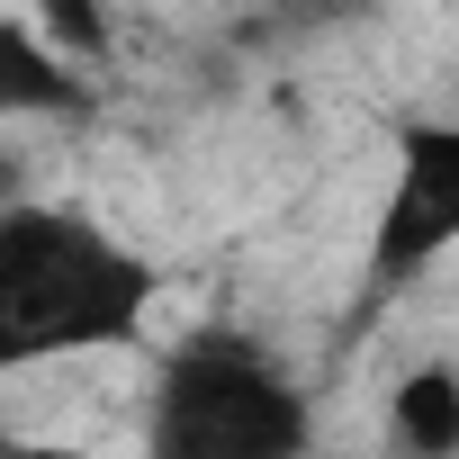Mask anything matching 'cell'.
<instances>
[{
    "mask_svg": "<svg viewBox=\"0 0 459 459\" xmlns=\"http://www.w3.org/2000/svg\"><path fill=\"white\" fill-rule=\"evenodd\" d=\"M153 316V271L64 207H0V378L126 342Z\"/></svg>",
    "mask_w": 459,
    "mask_h": 459,
    "instance_id": "cell-1",
    "label": "cell"
},
{
    "mask_svg": "<svg viewBox=\"0 0 459 459\" xmlns=\"http://www.w3.org/2000/svg\"><path fill=\"white\" fill-rule=\"evenodd\" d=\"M307 396L253 342H189L153 387V459H307Z\"/></svg>",
    "mask_w": 459,
    "mask_h": 459,
    "instance_id": "cell-2",
    "label": "cell"
},
{
    "mask_svg": "<svg viewBox=\"0 0 459 459\" xmlns=\"http://www.w3.org/2000/svg\"><path fill=\"white\" fill-rule=\"evenodd\" d=\"M450 244H459V126L414 117V126H396V171H387L369 271L396 289V280H423Z\"/></svg>",
    "mask_w": 459,
    "mask_h": 459,
    "instance_id": "cell-3",
    "label": "cell"
},
{
    "mask_svg": "<svg viewBox=\"0 0 459 459\" xmlns=\"http://www.w3.org/2000/svg\"><path fill=\"white\" fill-rule=\"evenodd\" d=\"M82 100H91V73L64 64L37 37V19L0 10V126H46V117H73Z\"/></svg>",
    "mask_w": 459,
    "mask_h": 459,
    "instance_id": "cell-4",
    "label": "cell"
},
{
    "mask_svg": "<svg viewBox=\"0 0 459 459\" xmlns=\"http://www.w3.org/2000/svg\"><path fill=\"white\" fill-rule=\"evenodd\" d=\"M387 432L405 459H459V369L450 360H414L387 387Z\"/></svg>",
    "mask_w": 459,
    "mask_h": 459,
    "instance_id": "cell-5",
    "label": "cell"
},
{
    "mask_svg": "<svg viewBox=\"0 0 459 459\" xmlns=\"http://www.w3.org/2000/svg\"><path fill=\"white\" fill-rule=\"evenodd\" d=\"M28 19H37V37L64 55V64H100L108 46H117V19H108V0H28Z\"/></svg>",
    "mask_w": 459,
    "mask_h": 459,
    "instance_id": "cell-6",
    "label": "cell"
},
{
    "mask_svg": "<svg viewBox=\"0 0 459 459\" xmlns=\"http://www.w3.org/2000/svg\"><path fill=\"white\" fill-rule=\"evenodd\" d=\"M19 198H28V153L0 144V207H19Z\"/></svg>",
    "mask_w": 459,
    "mask_h": 459,
    "instance_id": "cell-7",
    "label": "cell"
},
{
    "mask_svg": "<svg viewBox=\"0 0 459 459\" xmlns=\"http://www.w3.org/2000/svg\"><path fill=\"white\" fill-rule=\"evenodd\" d=\"M0 459H91V450H73V441H10Z\"/></svg>",
    "mask_w": 459,
    "mask_h": 459,
    "instance_id": "cell-8",
    "label": "cell"
}]
</instances>
